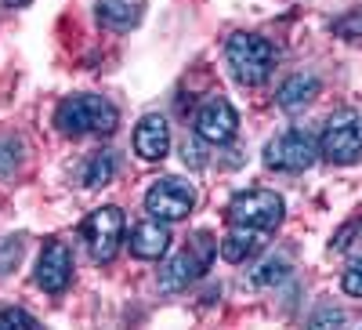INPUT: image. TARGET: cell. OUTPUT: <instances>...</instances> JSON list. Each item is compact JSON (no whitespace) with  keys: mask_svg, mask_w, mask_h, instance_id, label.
Instances as JSON below:
<instances>
[{"mask_svg":"<svg viewBox=\"0 0 362 330\" xmlns=\"http://www.w3.org/2000/svg\"><path fill=\"white\" fill-rule=\"evenodd\" d=\"M22 164V142L18 138H0V174H11Z\"/></svg>","mask_w":362,"mask_h":330,"instance_id":"ffe728a7","label":"cell"},{"mask_svg":"<svg viewBox=\"0 0 362 330\" xmlns=\"http://www.w3.org/2000/svg\"><path fill=\"white\" fill-rule=\"evenodd\" d=\"M286 276H290V261H286V258H268V261H261L254 273H250L254 287H276V283H283Z\"/></svg>","mask_w":362,"mask_h":330,"instance_id":"e0dca14e","label":"cell"},{"mask_svg":"<svg viewBox=\"0 0 362 330\" xmlns=\"http://www.w3.org/2000/svg\"><path fill=\"white\" fill-rule=\"evenodd\" d=\"M355 229H358V222H348V225H344L334 239H329V251H348V244H351V232H355Z\"/></svg>","mask_w":362,"mask_h":330,"instance_id":"603a6c76","label":"cell"},{"mask_svg":"<svg viewBox=\"0 0 362 330\" xmlns=\"http://www.w3.org/2000/svg\"><path fill=\"white\" fill-rule=\"evenodd\" d=\"M192 131H196L199 142L225 145V142H232L235 131H239V113H235V106H232L228 98L214 95V98H206V102L196 109V116H192Z\"/></svg>","mask_w":362,"mask_h":330,"instance_id":"9c48e42d","label":"cell"},{"mask_svg":"<svg viewBox=\"0 0 362 330\" xmlns=\"http://www.w3.org/2000/svg\"><path fill=\"white\" fill-rule=\"evenodd\" d=\"M218 236L210 232H196L185 247H181L163 268H160V287L163 290H189L196 280L206 276V268L218 258Z\"/></svg>","mask_w":362,"mask_h":330,"instance_id":"3957f363","label":"cell"},{"mask_svg":"<svg viewBox=\"0 0 362 330\" xmlns=\"http://www.w3.org/2000/svg\"><path fill=\"white\" fill-rule=\"evenodd\" d=\"M37 326V316H29L25 309H0V330H33Z\"/></svg>","mask_w":362,"mask_h":330,"instance_id":"d6986e66","label":"cell"},{"mask_svg":"<svg viewBox=\"0 0 362 330\" xmlns=\"http://www.w3.org/2000/svg\"><path fill=\"white\" fill-rule=\"evenodd\" d=\"M261 247H264V232H261V229H247V225H232V232L221 236V244H218L221 258L232 261V265L250 261Z\"/></svg>","mask_w":362,"mask_h":330,"instance_id":"9a60e30c","label":"cell"},{"mask_svg":"<svg viewBox=\"0 0 362 330\" xmlns=\"http://www.w3.org/2000/svg\"><path fill=\"white\" fill-rule=\"evenodd\" d=\"M283 215H286V203L272 189H243V193H235L225 207V218L232 225H247V229H261V232L279 229Z\"/></svg>","mask_w":362,"mask_h":330,"instance_id":"5b68a950","label":"cell"},{"mask_svg":"<svg viewBox=\"0 0 362 330\" xmlns=\"http://www.w3.org/2000/svg\"><path fill=\"white\" fill-rule=\"evenodd\" d=\"M334 37H341V40H362V8H351V11H344L334 22Z\"/></svg>","mask_w":362,"mask_h":330,"instance_id":"ac0fdd59","label":"cell"},{"mask_svg":"<svg viewBox=\"0 0 362 330\" xmlns=\"http://www.w3.org/2000/svg\"><path fill=\"white\" fill-rule=\"evenodd\" d=\"M341 287H344V294H351V297H362V261H355V265H348V268H344Z\"/></svg>","mask_w":362,"mask_h":330,"instance_id":"44dd1931","label":"cell"},{"mask_svg":"<svg viewBox=\"0 0 362 330\" xmlns=\"http://www.w3.org/2000/svg\"><path fill=\"white\" fill-rule=\"evenodd\" d=\"M116 174H119V157L112 153V149H102V153H95L83 164V186H90V189L109 186Z\"/></svg>","mask_w":362,"mask_h":330,"instance_id":"2e32d148","label":"cell"},{"mask_svg":"<svg viewBox=\"0 0 362 330\" xmlns=\"http://www.w3.org/2000/svg\"><path fill=\"white\" fill-rule=\"evenodd\" d=\"M134 153L141 160H163L170 153V124L160 113H148L134 127Z\"/></svg>","mask_w":362,"mask_h":330,"instance_id":"8fae6325","label":"cell"},{"mask_svg":"<svg viewBox=\"0 0 362 330\" xmlns=\"http://www.w3.org/2000/svg\"><path fill=\"white\" fill-rule=\"evenodd\" d=\"M308 326H315V330H319V326H344V312L326 305V309H319V312L308 319Z\"/></svg>","mask_w":362,"mask_h":330,"instance_id":"7402d4cb","label":"cell"},{"mask_svg":"<svg viewBox=\"0 0 362 330\" xmlns=\"http://www.w3.org/2000/svg\"><path fill=\"white\" fill-rule=\"evenodd\" d=\"M181 153H185V164L203 167V157H199V145H196V142H185V145H181Z\"/></svg>","mask_w":362,"mask_h":330,"instance_id":"cb8c5ba5","label":"cell"},{"mask_svg":"<svg viewBox=\"0 0 362 330\" xmlns=\"http://www.w3.org/2000/svg\"><path fill=\"white\" fill-rule=\"evenodd\" d=\"M95 15L105 29H112V33H131L145 15V4L141 0H98Z\"/></svg>","mask_w":362,"mask_h":330,"instance_id":"4fadbf2b","label":"cell"},{"mask_svg":"<svg viewBox=\"0 0 362 330\" xmlns=\"http://www.w3.org/2000/svg\"><path fill=\"white\" fill-rule=\"evenodd\" d=\"M276 47L261 33H232L225 44V62L239 87H261L276 69Z\"/></svg>","mask_w":362,"mask_h":330,"instance_id":"7a4b0ae2","label":"cell"},{"mask_svg":"<svg viewBox=\"0 0 362 330\" xmlns=\"http://www.w3.org/2000/svg\"><path fill=\"white\" fill-rule=\"evenodd\" d=\"M315 95H319V76L315 73H293L279 84L276 102L286 113H300V109H308L315 102Z\"/></svg>","mask_w":362,"mask_h":330,"instance_id":"5bb4252c","label":"cell"},{"mask_svg":"<svg viewBox=\"0 0 362 330\" xmlns=\"http://www.w3.org/2000/svg\"><path fill=\"white\" fill-rule=\"evenodd\" d=\"M22 4H29V0H0V8H22Z\"/></svg>","mask_w":362,"mask_h":330,"instance_id":"d4e9b609","label":"cell"},{"mask_svg":"<svg viewBox=\"0 0 362 330\" xmlns=\"http://www.w3.org/2000/svg\"><path fill=\"white\" fill-rule=\"evenodd\" d=\"M315 160H319V145L312 142L308 131H297V127L264 145V167L268 171L297 174V171H308Z\"/></svg>","mask_w":362,"mask_h":330,"instance_id":"ba28073f","label":"cell"},{"mask_svg":"<svg viewBox=\"0 0 362 330\" xmlns=\"http://www.w3.org/2000/svg\"><path fill=\"white\" fill-rule=\"evenodd\" d=\"M319 157L337 167H351L362 160V113L337 109L326 120V127L319 135Z\"/></svg>","mask_w":362,"mask_h":330,"instance_id":"277c9868","label":"cell"},{"mask_svg":"<svg viewBox=\"0 0 362 330\" xmlns=\"http://www.w3.org/2000/svg\"><path fill=\"white\" fill-rule=\"evenodd\" d=\"M33 280L44 294H62L73 283V251L62 244V239H51V244L40 251Z\"/></svg>","mask_w":362,"mask_h":330,"instance_id":"30bf717a","label":"cell"},{"mask_svg":"<svg viewBox=\"0 0 362 330\" xmlns=\"http://www.w3.org/2000/svg\"><path fill=\"white\" fill-rule=\"evenodd\" d=\"M116 124H119V109L105 95H69L54 109V127L66 138L112 135Z\"/></svg>","mask_w":362,"mask_h":330,"instance_id":"6da1fadb","label":"cell"},{"mask_svg":"<svg viewBox=\"0 0 362 330\" xmlns=\"http://www.w3.org/2000/svg\"><path fill=\"white\" fill-rule=\"evenodd\" d=\"M124 211L119 207H98V211H90L83 218V244L90 251L95 261H112L119 244H124Z\"/></svg>","mask_w":362,"mask_h":330,"instance_id":"52a82bcc","label":"cell"},{"mask_svg":"<svg viewBox=\"0 0 362 330\" xmlns=\"http://www.w3.org/2000/svg\"><path fill=\"white\" fill-rule=\"evenodd\" d=\"M145 211L153 215V218H160V222H167V225L189 218L196 211V189H192V182L174 178V174L153 182V186H148V193H145Z\"/></svg>","mask_w":362,"mask_h":330,"instance_id":"8992f818","label":"cell"},{"mask_svg":"<svg viewBox=\"0 0 362 330\" xmlns=\"http://www.w3.org/2000/svg\"><path fill=\"white\" fill-rule=\"evenodd\" d=\"M127 247H131V254L141 258V261H160V258L167 254V247H170V229H167V222H160V218L148 215V222H138V225L131 229Z\"/></svg>","mask_w":362,"mask_h":330,"instance_id":"7c38bea8","label":"cell"}]
</instances>
